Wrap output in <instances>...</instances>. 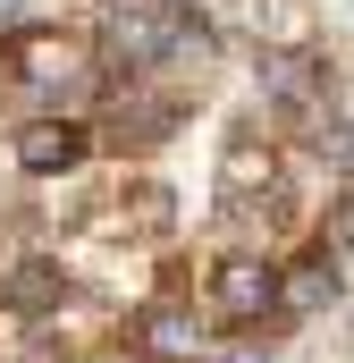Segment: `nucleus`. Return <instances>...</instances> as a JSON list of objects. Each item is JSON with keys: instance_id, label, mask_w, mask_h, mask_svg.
<instances>
[{"instance_id": "1", "label": "nucleus", "mask_w": 354, "mask_h": 363, "mask_svg": "<svg viewBox=\"0 0 354 363\" xmlns=\"http://www.w3.org/2000/svg\"><path fill=\"white\" fill-rule=\"evenodd\" d=\"M110 51L127 60V68H161V60H202L211 51V17L202 9H118V26H110Z\"/></svg>"}, {"instance_id": "2", "label": "nucleus", "mask_w": 354, "mask_h": 363, "mask_svg": "<svg viewBox=\"0 0 354 363\" xmlns=\"http://www.w3.org/2000/svg\"><path fill=\"white\" fill-rule=\"evenodd\" d=\"M211 304L228 321H262L270 304H278V271H270L262 254H219L211 262Z\"/></svg>"}, {"instance_id": "3", "label": "nucleus", "mask_w": 354, "mask_h": 363, "mask_svg": "<svg viewBox=\"0 0 354 363\" xmlns=\"http://www.w3.org/2000/svg\"><path fill=\"white\" fill-rule=\"evenodd\" d=\"M8 152H17L34 178H68V169L93 152V135H85V127H68V118H34V127L8 135Z\"/></svg>"}, {"instance_id": "4", "label": "nucleus", "mask_w": 354, "mask_h": 363, "mask_svg": "<svg viewBox=\"0 0 354 363\" xmlns=\"http://www.w3.org/2000/svg\"><path fill=\"white\" fill-rule=\"evenodd\" d=\"M135 347H144V355H169V363H194L202 321H194V313H144V321H135Z\"/></svg>"}, {"instance_id": "5", "label": "nucleus", "mask_w": 354, "mask_h": 363, "mask_svg": "<svg viewBox=\"0 0 354 363\" xmlns=\"http://www.w3.org/2000/svg\"><path fill=\"white\" fill-rule=\"evenodd\" d=\"M59 296H68V279H59V262H42V254L8 271V304H17V313H51Z\"/></svg>"}, {"instance_id": "6", "label": "nucleus", "mask_w": 354, "mask_h": 363, "mask_svg": "<svg viewBox=\"0 0 354 363\" xmlns=\"http://www.w3.org/2000/svg\"><path fill=\"white\" fill-rule=\"evenodd\" d=\"M262 85L278 110H312V93H321V60H262Z\"/></svg>"}, {"instance_id": "7", "label": "nucleus", "mask_w": 354, "mask_h": 363, "mask_svg": "<svg viewBox=\"0 0 354 363\" xmlns=\"http://www.w3.org/2000/svg\"><path fill=\"white\" fill-rule=\"evenodd\" d=\"M278 296H287L295 313H321V304L338 296V271H329V262H304L295 279H278Z\"/></svg>"}, {"instance_id": "8", "label": "nucleus", "mask_w": 354, "mask_h": 363, "mask_svg": "<svg viewBox=\"0 0 354 363\" xmlns=\"http://www.w3.org/2000/svg\"><path fill=\"white\" fill-rule=\"evenodd\" d=\"M228 363H262V355H228Z\"/></svg>"}]
</instances>
